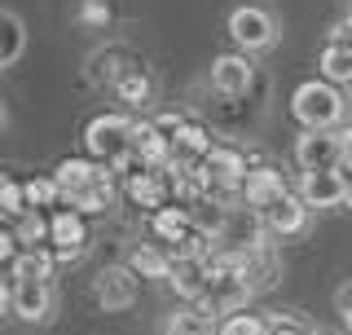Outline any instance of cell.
Returning a JSON list of instances; mask_svg holds the SVG:
<instances>
[{"mask_svg": "<svg viewBox=\"0 0 352 335\" xmlns=\"http://www.w3.org/2000/svg\"><path fill=\"white\" fill-rule=\"evenodd\" d=\"M220 322H212L207 314H198L194 305L185 309H172L168 318H163V335H216Z\"/></svg>", "mask_w": 352, "mask_h": 335, "instance_id": "d6986e66", "label": "cell"}, {"mask_svg": "<svg viewBox=\"0 0 352 335\" xmlns=\"http://www.w3.org/2000/svg\"><path fill=\"white\" fill-rule=\"evenodd\" d=\"M22 44H27V31H22V18L14 9L0 14V66H14L22 58Z\"/></svg>", "mask_w": 352, "mask_h": 335, "instance_id": "7402d4cb", "label": "cell"}, {"mask_svg": "<svg viewBox=\"0 0 352 335\" xmlns=\"http://www.w3.org/2000/svg\"><path fill=\"white\" fill-rule=\"evenodd\" d=\"M256 84V66L247 62V53H225L212 62V88L220 97H242Z\"/></svg>", "mask_w": 352, "mask_h": 335, "instance_id": "4fadbf2b", "label": "cell"}, {"mask_svg": "<svg viewBox=\"0 0 352 335\" xmlns=\"http://www.w3.org/2000/svg\"><path fill=\"white\" fill-rule=\"evenodd\" d=\"M322 80L330 84H352V44H339V40H330L326 49H322Z\"/></svg>", "mask_w": 352, "mask_h": 335, "instance_id": "44dd1931", "label": "cell"}, {"mask_svg": "<svg viewBox=\"0 0 352 335\" xmlns=\"http://www.w3.org/2000/svg\"><path fill=\"white\" fill-rule=\"evenodd\" d=\"M229 36L238 40L242 53H260V49H269V44L278 40V22H273L269 9L242 5V9H234V14H229Z\"/></svg>", "mask_w": 352, "mask_h": 335, "instance_id": "52a82bcc", "label": "cell"}, {"mask_svg": "<svg viewBox=\"0 0 352 335\" xmlns=\"http://www.w3.org/2000/svg\"><path fill=\"white\" fill-rule=\"evenodd\" d=\"M339 137H344V172H352V128H344Z\"/></svg>", "mask_w": 352, "mask_h": 335, "instance_id": "836d02e7", "label": "cell"}, {"mask_svg": "<svg viewBox=\"0 0 352 335\" xmlns=\"http://www.w3.org/2000/svg\"><path fill=\"white\" fill-rule=\"evenodd\" d=\"M295 194H300L308 207H339V203H348V176H344V168L300 172V190H295Z\"/></svg>", "mask_w": 352, "mask_h": 335, "instance_id": "30bf717a", "label": "cell"}, {"mask_svg": "<svg viewBox=\"0 0 352 335\" xmlns=\"http://www.w3.org/2000/svg\"><path fill=\"white\" fill-rule=\"evenodd\" d=\"M150 93H154V80L146 71H141V66H132V71L124 75V80H119V97H124V102H150Z\"/></svg>", "mask_w": 352, "mask_h": 335, "instance_id": "83f0119b", "label": "cell"}, {"mask_svg": "<svg viewBox=\"0 0 352 335\" xmlns=\"http://www.w3.org/2000/svg\"><path fill=\"white\" fill-rule=\"evenodd\" d=\"M53 265H58V261H53L49 247H27V252L18 256V265H14V270H5V274L22 278V283H49V278H53Z\"/></svg>", "mask_w": 352, "mask_h": 335, "instance_id": "ffe728a7", "label": "cell"}, {"mask_svg": "<svg viewBox=\"0 0 352 335\" xmlns=\"http://www.w3.org/2000/svg\"><path fill=\"white\" fill-rule=\"evenodd\" d=\"M308 212H313V207H308L300 194L286 190L278 203L264 207L260 216H264V230H269V234H278V238H300V234L308 230Z\"/></svg>", "mask_w": 352, "mask_h": 335, "instance_id": "8fae6325", "label": "cell"}, {"mask_svg": "<svg viewBox=\"0 0 352 335\" xmlns=\"http://www.w3.org/2000/svg\"><path fill=\"white\" fill-rule=\"evenodd\" d=\"M330 40H339V44H352V14H348V18L335 27V36H330Z\"/></svg>", "mask_w": 352, "mask_h": 335, "instance_id": "1f68e13d", "label": "cell"}, {"mask_svg": "<svg viewBox=\"0 0 352 335\" xmlns=\"http://www.w3.org/2000/svg\"><path fill=\"white\" fill-rule=\"evenodd\" d=\"M84 18H88V22H106V18H110V9H106V5H97V0H93V5L84 9Z\"/></svg>", "mask_w": 352, "mask_h": 335, "instance_id": "d6a6232c", "label": "cell"}, {"mask_svg": "<svg viewBox=\"0 0 352 335\" xmlns=\"http://www.w3.org/2000/svg\"><path fill=\"white\" fill-rule=\"evenodd\" d=\"M344 207H352V176H348V203Z\"/></svg>", "mask_w": 352, "mask_h": 335, "instance_id": "e575fe53", "label": "cell"}, {"mask_svg": "<svg viewBox=\"0 0 352 335\" xmlns=\"http://www.w3.org/2000/svg\"><path fill=\"white\" fill-rule=\"evenodd\" d=\"M0 305L18 322H44L53 314V287L49 283H22V278L5 274L0 278Z\"/></svg>", "mask_w": 352, "mask_h": 335, "instance_id": "277c9868", "label": "cell"}, {"mask_svg": "<svg viewBox=\"0 0 352 335\" xmlns=\"http://www.w3.org/2000/svg\"><path fill=\"white\" fill-rule=\"evenodd\" d=\"M53 181L62 190V207H75L80 216L110 212V203H115V168L97 159H62Z\"/></svg>", "mask_w": 352, "mask_h": 335, "instance_id": "6da1fadb", "label": "cell"}, {"mask_svg": "<svg viewBox=\"0 0 352 335\" xmlns=\"http://www.w3.org/2000/svg\"><path fill=\"white\" fill-rule=\"evenodd\" d=\"M295 163H300V172L344 168V137L339 132H300L295 137Z\"/></svg>", "mask_w": 352, "mask_h": 335, "instance_id": "ba28073f", "label": "cell"}, {"mask_svg": "<svg viewBox=\"0 0 352 335\" xmlns=\"http://www.w3.org/2000/svg\"><path fill=\"white\" fill-rule=\"evenodd\" d=\"M93 296L97 305L110 309V314H119V309H132L141 296V278L128 270V265H119V270H102L93 278Z\"/></svg>", "mask_w": 352, "mask_h": 335, "instance_id": "9c48e42d", "label": "cell"}, {"mask_svg": "<svg viewBox=\"0 0 352 335\" xmlns=\"http://www.w3.org/2000/svg\"><path fill=\"white\" fill-rule=\"evenodd\" d=\"M282 194H286V181H282L278 168H273V163H251L247 185H242V199H247V207H251V212H264V207L278 203Z\"/></svg>", "mask_w": 352, "mask_h": 335, "instance_id": "5bb4252c", "label": "cell"}, {"mask_svg": "<svg viewBox=\"0 0 352 335\" xmlns=\"http://www.w3.org/2000/svg\"><path fill=\"white\" fill-rule=\"evenodd\" d=\"M150 230H154V238L159 243H168V252L172 247H181L185 238H194L198 234V225H194V212L190 207H163V212H154L150 216Z\"/></svg>", "mask_w": 352, "mask_h": 335, "instance_id": "2e32d148", "label": "cell"}, {"mask_svg": "<svg viewBox=\"0 0 352 335\" xmlns=\"http://www.w3.org/2000/svg\"><path fill=\"white\" fill-rule=\"evenodd\" d=\"M0 212H5V225H14L22 212H31L27 190H22V181H14V176H5V185H0Z\"/></svg>", "mask_w": 352, "mask_h": 335, "instance_id": "4316f807", "label": "cell"}, {"mask_svg": "<svg viewBox=\"0 0 352 335\" xmlns=\"http://www.w3.org/2000/svg\"><path fill=\"white\" fill-rule=\"evenodd\" d=\"M124 190H128L132 203L146 207L150 216H154V212H163V207H172V203H168V199H172V181H168V172H150V168H141V172H128Z\"/></svg>", "mask_w": 352, "mask_h": 335, "instance_id": "7c38bea8", "label": "cell"}, {"mask_svg": "<svg viewBox=\"0 0 352 335\" xmlns=\"http://www.w3.org/2000/svg\"><path fill=\"white\" fill-rule=\"evenodd\" d=\"M216 335H273V318H269V314H251V309H242V314H234V318L220 322Z\"/></svg>", "mask_w": 352, "mask_h": 335, "instance_id": "484cf974", "label": "cell"}, {"mask_svg": "<svg viewBox=\"0 0 352 335\" xmlns=\"http://www.w3.org/2000/svg\"><path fill=\"white\" fill-rule=\"evenodd\" d=\"M335 309H339V314H352V278H348V283L344 287H339V292H335Z\"/></svg>", "mask_w": 352, "mask_h": 335, "instance_id": "4dcf8cb0", "label": "cell"}, {"mask_svg": "<svg viewBox=\"0 0 352 335\" xmlns=\"http://www.w3.org/2000/svg\"><path fill=\"white\" fill-rule=\"evenodd\" d=\"M185 124H190V119H185V115H176V110H168V115H159V119H154V128H159L168 141H176V132H181Z\"/></svg>", "mask_w": 352, "mask_h": 335, "instance_id": "f1b7e54d", "label": "cell"}, {"mask_svg": "<svg viewBox=\"0 0 352 335\" xmlns=\"http://www.w3.org/2000/svg\"><path fill=\"white\" fill-rule=\"evenodd\" d=\"M273 335H313L304 327V322H295V318H282V314H273Z\"/></svg>", "mask_w": 352, "mask_h": 335, "instance_id": "f546056e", "label": "cell"}, {"mask_svg": "<svg viewBox=\"0 0 352 335\" xmlns=\"http://www.w3.org/2000/svg\"><path fill=\"white\" fill-rule=\"evenodd\" d=\"M128 270L137 274V278H172L176 261H172V252H168V247L141 243V247H132V256H128Z\"/></svg>", "mask_w": 352, "mask_h": 335, "instance_id": "e0dca14e", "label": "cell"}, {"mask_svg": "<svg viewBox=\"0 0 352 335\" xmlns=\"http://www.w3.org/2000/svg\"><path fill=\"white\" fill-rule=\"evenodd\" d=\"M264 216L260 212H251V207H229V216H225V225H220V234H216V247L220 252H229V256H251L256 247H264Z\"/></svg>", "mask_w": 352, "mask_h": 335, "instance_id": "5b68a950", "label": "cell"}, {"mask_svg": "<svg viewBox=\"0 0 352 335\" xmlns=\"http://www.w3.org/2000/svg\"><path fill=\"white\" fill-rule=\"evenodd\" d=\"M132 141H137V119L115 115V110H110V115L88 119V128H84V150H88V159L115 168V172H124V168H128Z\"/></svg>", "mask_w": 352, "mask_h": 335, "instance_id": "7a4b0ae2", "label": "cell"}, {"mask_svg": "<svg viewBox=\"0 0 352 335\" xmlns=\"http://www.w3.org/2000/svg\"><path fill=\"white\" fill-rule=\"evenodd\" d=\"M291 110L304 132H335V124L344 119V97L330 80H304L291 93Z\"/></svg>", "mask_w": 352, "mask_h": 335, "instance_id": "3957f363", "label": "cell"}, {"mask_svg": "<svg viewBox=\"0 0 352 335\" xmlns=\"http://www.w3.org/2000/svg\"><path fill=\"white\" fill-rule=\"evenodd\" d=\"M278 278H282V256H278L273 243H264V247H256L251 256H242V283L251 287V296L269 292Z\"/></svg>", "mask_w": 352, "mask_h": 335, "instance_id": "9a60e30c", "label": "cell"}, {"mask_svg": "<svg viewBox=\"0 0 352 335\" xmlns=\"http://www.w3.org/2000/svg\"><path fill=\"white\" fill-rule=\"evenodd\" d=\"M49 221H53V230H49V252H53V261H58V265L80 261V256L88 252V221H84L75 207L49 212Z\"/></svg>", "mask_w": 352, "mask_h": 335, "instance_id": "8992f818", "label": "cell"}, {"mask_svg": "<svg viewBox=\"0 0 352 335\" xmlns=\"http://www.w3.org/2000/svg\"><path fill=\"white\" fill-rule=\"evenodd\" d=\"M168 283H172V292L181 296V300H190V305H194V300L207 292L212 278H207V265L203 261H176V270H172Z\"/></svg>", "mask_w": 352, "mask_h": 335, "instance_id": "ac0fdd59", "label": "cell"}, {"mask_svg": "<svg viewBox=\"0 0 352 335\" xmlns=\"http://www.w3.org/2000/svg\"><path fill=\"white\" fill-rule=\"evenodd\" d=\"M14 230H18V238H22V247H49V230H53V221H49V212H22V216L14 221Z\"/></svg>", "mask_w": 352, "mask_h": 335, "instance_id": "cb8c5ba5", "label": "cell"}, {"mask_svg": "<svg viewBox=\"0 0 352 335\" xmlns=\"http://www.w3.org/2000/svg\"><path fill=\"white\" fill-rule=\"evenodd\" d=\"M348 9H352V0H348Z\"/></svg>", "mask_w": 352, "mask_h": 335, "instance_id": "8d00e7d4", "label": "cell"}, {"mask_svg": "<svg viewBox=\"0 0 352 335\" xmlns=\"http://www.w3.org/2000/svg\"><path fill=\"white\" fill-rule=\"evenodd\" d=\"M124 58H128L124 49H106V53H97V58L88 62V80H93V84H115V88H119V80H124V75L132 71V66H119Z\"/></svg>", "mask_w": 352, "mask_h": 335, "instance_id": "603a6c76", "label": "cell"}, {"mask_svg": "<svg viewBox=\"0 0 352 335\" xmlns=\"http://www.w3.org/2000/svg\"><path fill=\"white\" fill-rule=\"evenodd\" d=\"M22 190H27V207H36V212H58L62 207V190L53 176H31V181H22Z\"/></svg>", "mask_w": 352, "mask_h": 335, "instance_id": "d4e9b609", "label": "cell"}, {"mask_svg": "<svg viewBox=\"0 0 352 335\" xmlns=\"http://www.w3.org/2000/svg\"><path fill=\"white\" fill-rule=\"evenodd\" d=\"M344 322H348V331H352V314H348V318H344Z\"/></svg>", "mask_w": 352, "mask_h": 335, "instance_id": "d590c367", "label": "cell"}]
</instances>
